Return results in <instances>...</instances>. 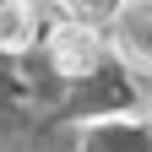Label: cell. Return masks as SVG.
<instances>
[{"instance_id": "obj_1", "label": "cell", "mask_w": 152, "mask_h": 152, "mask_svg": "<svg viewBox=\"0 0 152 152\" xmlns=\"http://www.w3.org/2000/svg\"><path fill=\"white\" fill-rule=\"evenodd\" d=\"M49 65L60 71V76H71V82L98 76L103 71V38H98V27H87V22L49 27Z\"/></svg>"}, {"instance_id": "obj_5", "label": "cell", "mask_w": 152, "mask_h": 152, "mask_svg": "<svg viewBox=\"0 0 152 152\" xmlns=\"http://www.w3.org/2000/svg\"><path fill=\"white\" fill-rule=\"evenodd\" d=\"M0 6H6V0H0Z\"/></svg>"}, {"instance_id": "obj_2", "label": "cell", "mask_w": 152, "mask_h": 152, "mask_svg": "<svg viewBox=\"0 0 152 152\" xmlns=\"http://www.w3.org/2000/svg\"><path fill=\"white\" fill-rule=\"evenodd\" d=\"M109 27H114L109 44H114V54H120V65L152 76V0H130Z\"/></svg>"}, {"instance_id": "obj_3", "label": "cell", "mask_w": 152, "mask_h": 152, "mask_svg": "<svg viewBox=\"0 0 152 152\" xmlns=\"http://www.w3.org/2000/svg\"><path fill=\"white\" fill-rule=\"evenodd\" d=\"M38 6L33 0H6L0 6V54H22L38 44Z\"/></svg>"}, {"instance_id": "obj_4", "label": "cell", "mask_w": 152, "mask_h": 152, "mask_svg": "<svg viewBox=\"0 0 152 152\" xmlns=\"http://www.w3.org/2000/svg\"><path fill=\"white\" fill-rule=\"evenodd\" d=\"M65 6V22H87V27H109L130 0H60Z\"/></svg>"}]
</instances>
